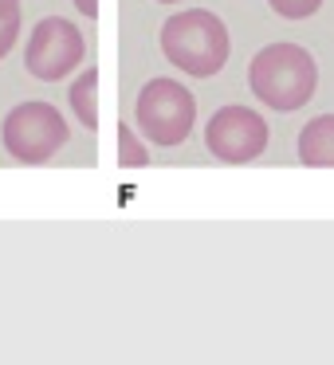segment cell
<instances>
[{
	"label": "cell",
	"instance_id": "obj_1",
	"mask_svg": "<svg viewBox=\"0 0 334 365\" xmlns=\"http://www.w3.org/2000/svg\"><path fill=\"white\" fill-rule=\"evenodd\" d=\"M228 28L208 9H185L161 24V56L193 79H213L228 63Z\"/></svg>",
	"mask_w": 334,
	"mask_h": 365
},
{
	"label": "cell",
	"instance_id": "obj_2",
	"mask_svg": "<svg viewBox=\"0 0 334 365\" xmlns=\"http://www.w3.org/2000/svg\"><path fill=\"white\" fill-rule=\"evenodd\" d=\"M248 87L263 106L291 114L315 98L318 63L299 43H268L248 67Z\"/></svg>",
	"mask_w": 334,
	"mask_h": 365
},
{
	"label": "cell",
	"instance_id": "obj_3",
	"mask_svg": "<svg viewBox=\"0 0 334 365\" xmlns=\"http://www.w3.org/2000/svg\"><path fill=\"white\" fill-rule=\"evenodd\" d=\"M71 138V126L67 118L44 98H32V103H20L4 114L0 122V142L9 150V158L24 161V165H44L51 161Z\"/></svg>",
	"mask_w": 334,
	"mask_h": 365
},
{
	"label": "cell",
	"instance_id": "obj_4",
	"mask_svg": "<svg viewBox=\"0 0 334 365\" xmlns=\"http://www.w3.org/2000/svg\"><path fill=\"white\" fill-rule=\"evenodd\" d=\"M138 134L153 145H181L197 122V98L177 79H150L134 103Z\"/></svg>",
	"mask_w": 334,
	"mask_h": 365
},
{
	"label": "cell",
	"instance_id": "obj_5",
	"mask_svg": "<svg viewBox=\"0 0 334 365\" xmlns=\"http://www.w3.org/2000/svg\"><path fill=\"white\" fill-rule=\"evenodd\" d=\"M205 145L224 165H248L268 150V122L248 106H221L205 122Z\"/></svg>",
	"mask_w": 334,
	"mask_h": 365
},
{
	"label": "cell",
	"instance_id": "obj_6",
	"mask_svg": "<svg viewBox=\"0 0 334 365\" xmlns=\"http://www.w3.org/2000/svg\"><path fill=\"white\" fill-rule=\"evenodd\" d=\"M83 56H87V40H83L79 28L64 16H48L32 28L24 63L40 83H56L64 75H71L83 63Z\"/></svg>",
	"mask_w": 334,
	"mask_h": 365
},
{
	"label": "cell",
	"instance_id": "obj_7",
	"mask_svg": "<svg viewBox=\"0 0 334 365\" xmlns=\"http://www.w3.org/2000/svg\"><path fill=\"white\" fill-rule=\"evenodd\" d=\"M299 161L310 169H334V114H318L303 126Z\"/></svg>",
	"mask_w": 334,
	"mask_h": 365
},
{
	"label": "cell",
	"instance_id": "obj_8",
	"mask_svg": "<svg viewBox=\"0 0 334 365\" xmlns=\"http://www.w3.org/2000/svg\"><path fill=\"white\" fill-rule=\"evenodd\" d=\"M67 95H71L75 118H79L91 134H95V130H98V67H87V71L71 83V91H67Z\"/></svg>",
	"mask_w": 334,
	"mask_h": 365
},
{
	"label": "cell",
	"instance_id": "obj_9",
	"mask_svg": "<svg viewBox=\"0 0 334 365\" xmlns=\"http://www.w3.org/2000/svg\"><path fill=\"white\" fill-rule=\"evenodd\" d=\"M114 150H118L122 169H146L150 165V150H146V142L138 138V130L130 126V122H118V130H114Z\"/></svg>",
	"mask_w": 334,
	"mask_h": 365
},
{
	"label": "cell",
	"instance_id": "obj_10",
	"mask_svg": "<svg viewBox=\"0 0 334 365\" xmlns=\"http://www.w3.org/2000/svg\"><path fill=\"white\" fill-rule=\"evenodd\" d=\"M268 4H271V12L283 16V20H307L323 9V0H268Z\"/></svg>",
	"mask_w": 334,
	"mask_h": 365
},
{
	"label": "cell",
	"instance_id": "obj_11",
	"mask_svg": "<svg viewBox=\"0 0 334 365\" xmlns=\"http://www.w3.org/2000/svg\"><path fill=\"white\" fill-rule=\"evenodd\" d=\"M16 40H20V16L0 20V59H4L12 48H16Z\"/></svg>",
	"mask_w": 334,
	"mask_h": 365
},
{
	"label": "cell",
	"instance_id": "obj_12",
	"mask_svg": "<svg viewBox=\"0 0 334 365\" xmlns=\"http://www.w3.org/2000/svg\"><path fill=\"white\" fill-rule=\"evenodd\" d=\"M75 9H79L87 20H98V0H75Z\"/></svg>",
	"mask_w": 334,
	"mask_h": 365
},
{
	"label": "cell",
	"instance_id": "obj_13",
	"mask_svg": "<svg viewBox=\"0 0 334 365\" xmlns=\"http://www.w3.org/2000/svg\"><path fill=\"white\" fill-rule=\"evenodd\" d=\"M20 16V0H0V20Z\"/></svg>",
	"mask_w": 334,
	"mask_h": 365
},
{
	"label": "cell",
	"instance_id": "obj_14",
	"mask_svg": "<svg viewBox=\"0 0 334 365\" xmlns=\"http://www.w3.org/2000/svg\"><path fill=\"white\" fill-rule=\"evenodd\" d=\"M158 4H181V0H158Z\"/></svg>",
	"mask_w": 334,
	"mask_h": 365
}]
</instances>
